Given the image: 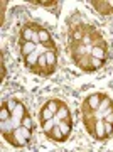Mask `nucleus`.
I'll use <instances>...</instances> for the list:
<instances>
[{"instance_id": "ddd939ff", "label": "nucleus", "mask_w": 113, "mask_h": 152, "mask_svg": "<svg viewBox=\"0 0 113 152\" xmlns=\"http://www.w3.org/2000/svg\"><path fill=\"white\" fill-rule=\"evenodd\" d=\"M46 59H47V68H56V53L54 51H46Z\"/></svg>"}, {"instance_id": "6e6552de", "label": "nucleus", "mask_w": 113, "mask_h": 152, "mask_svg": "<svg viewBox=\"0 0 113 152\" xmlns=\"http://www.w3.org/2000/svg\"><path fill=\"white\" fill-rule=\"evenodd\" d=\"M47 137H49V139H52V140H56V142H64L66 140V137L63 135V132H61V129H59V124L51 130V134H49Z\"/></svg>"}, {"instance_id": "393cba45", "label": "nucleus", "mask_w": 113, "mask_h": 152, "mask_svg": "<svg viewBox=\"0 0 113 152\" xmlns=\"http://www.w3.org/2000/svg\"><path fill=\"white\" fill-rule=\"evenodd\" d=\"M32 42L34 44H41V41H39V34L34 32V37H32Z\"/></svg>"}, {"instance_id": "f03ea898", "label": "nucleus", "mask_w": 113, "mask_h": 152, "mask_svg": "<svg viewBox=\"0 0 113 152\" xmlns=\"http://www.w3.org/2000/svg\"><path fill=\"white\" fill-rule=\"evenodd\" d=\"M95 139H96V140H106V139H108L103 120H98L96 125H95Z\"/></svg>"}, {"instance_id": "4468645a", "label": "nucleus", "mask_w": 113, "mask_h": 152, "mask_svg": "<svg viewBox=\"0 0 113 152\" xmlns=\"http://www.w3.org/2000/svg\"><path fill=\"white\" fill-rule=\"evenodd\" d=\"M47 105H49V108L54 112V115H58V112L61 110V107H63V102H59V100H49L47 102Z\"/></svg>"}, {"instance_id": "dca6fc26", "label": "nucleus", "mask_w": 113, "mask_h": 152, "mask_svg": "<svg viewBox=\"0 0 113 152\" xmlns=\"http://www.w3.org/2000/svg\"><path fill=\"white\" fill-rule=\"evenodd\" d=\"M37 34H39V41H41V44H47L49 41H51V36H49V32L46 31V29H39L37 31Z\"/></svg>"}, {"instance_id": "39448f33", "label": "nucleus", "mask_w": 113, "mask_h": 152, "mask_svg": "<svg viewBox=\"0 0 113 152\" xmlns=\"http://www.w3.org/2000/svg\"><path fill=\"white\" fill-rule=\"evenodd\" d=\"M36 46H37V44H34V42H24V41H20L22 58H27V56H31L32 53H36Z\"/></svg>"}, {"instance_id": "423d86ee", "label": "nucleus", "mask_w": 113, "mask_h": 152, "mask_svg": "<svg viewBox=\"0 0 113 152\" xmlns=\"http://www.w3.org/2000/svg\"><path fill=\"white\" fill-rule=\"evenodd\" d=\"M91 56L105 61L106 59V48H105V46H93L91 48Z\"/></svg>"}, {"instance_id": "f257e3e1", "label": "nucleus", "mask_w": 113, "mask_h": 152, "mask_svg": "<svg viewBox=\"0 0 113 152\" xmlns=\"http://www.w3.org/2000/svg\"><path fill=\"white\" fill-rule=\"evenodd\" d=\"M101 98H103L101 93H95V95H90V96L85 100V103H86L88 107L93 110V112H98V108H100V103H101Z\"/></svg>"}, {"instance_id": "a211bd4d", "label": "nucleus", "mask_w": 113, "mask_h": 152, "mask_svg": "<svg viewBox=\"0 0 113 152\" xmlns=\"http://www.w3.org/2000/svg\"><path fill=\"white\" fill-rule=\"evenodd\" d=\"M20 125L22 127H26V129H29V130H32L34 129V122H32V118H31V115L27 113L26 117L20 120Z\"/></svg>"}, {"instance_id": "2eb2a0df", "label": "nucleus", "mask_w": 113, "mask_h": 152, "mask_svg": "<svg viewBox=\"0 0 113 152\" xmlns=\"http://www.w3.org/2000/svg\"><path fill=\"white\" fill-rule=\"evenodd\" d=\"M68 117H71V115H69V110H68V107H66V105H63V107H61V110L58 112V115H56V120L63 122V120H66Z\"/></svg>"}, {"instance_id": "9b49d317", "label": "nucleus", "mask_w": 113, "mask_h": 152, "mask_svg": "<svg viewBox=\"0 0 113 152\" xmlns=\"http://www.w3.org/2000/svg\"><path fill=\"white\" fill-rule=\"evenodd\" d=\"M34 32L36 31H32L31 27H26V29H22V32H20V41H24V42H32V37H34Z\"/></svg>"}, {"instance_id": "a878e982", "label": "nucleus", "mask_w": 113, "mask_h": 152, "mask_svg": "<svg viewBox=\"0 0 113 152\" xmlns=\"http://www.w3.org/2000/svg\"><path fill=\"white\" fill-rule=\"evenodd\" d=\"M7 75V69H5V64H4V61H2V78H5Z\"/></svg>"}, {"instance_id": "bb28decb", "label": "nucleus", "mask_w": 113, "mask_h": 152, "mask_svg": "<svg viewBox=\"0 0 113 152\" xmlns=\"http://www.w3.org/2000/svg\"><path fill=\"white\" fill-rule=\"evenodd\" d=\"M108 7H110V10L113 12V0H108Z\"/></svg>"}, {"instance_id": "20e7f679", "label": "nucleus", "mask_w": 113, "mask_h": 152, "mask_svg": "<svg viewBox=\"0 0 113 152\" xmlns=\"http://www.w3.org/2000/svg\"><path fill=\"white\" fill-rule=\"evenodd\" d=\"M91 5L96 9L100 14H103V15H108V14H112V10H110V7H108V2H105V0H91Z\"/></svg>"}, {"instance_id": "1a4fd4ad", "label": "nucleus", "mask_w": 113, "mask_h": 152, "mask_svg": "<svg viewBox=\"0 0 113 152\" xmlns=\"http://www.w3.org/2000/svg\"><path fill=\"white\" fill-rule=\"evenodd\" d=\"M113 107V102H112V98L110 96H106V95H103V98H101V103H100V108H98V113L101 115L103 112H106L108 108H112Z\"/></svg>"}, {"instance_id": "5701e85b", "label": "nucleus", "mask_w": 113, "mask_h": 152, "mask_svg": "<svg viewBox=\"0 0 113 152\" xmlns=\"http://www.w3.org/2000/svg\"><path fill=\"white\" fill-rule=\"evenodd\" d=\"M103 124H105V130H106V135H112L113 134V124H108L103 120Z\"/></svg>"}, {"instance_id": "f8f14e48", "label": "nucleus", "mask_w": 113, "mask_h": 152, "mask_svg": "<svg viewBox=\"0 0 113 152\" xmlns=\"http://www.w3.org/2000/svg\"><path fill=\"white\" fill-rule=\"evenodd\" d=\"M12 118V112L9 110V107H7L5 103L2 105V110H0V120L2 122H7V120Z\"/></svg>"}, {"instance_id": "4be33fe9", "label": "nucleus", "mask_w": 113, "mask_h": 152, "mask_svg": "<svg viewBox=\"0 0 113 152\" xmlns=\"http://www.w3.org/2000/svg\"><path fill=\"white\" fill-rule=\"evenodd\" d=\"M103 63H105V61H101V59H98V58H93V56H91V64H93V68H95V69L101 68Z\"/></svg>"}, {"instance_id": "412c9836", "label": "nucleus", "mask_w": 113, "mask_h": 152, "mask_svg": "<svg viewBox=\"0 0 113 152\" xmlns=\"http://www.w3.org/2000/svg\"><path fill=\"white\" fill-rule=\"evenodd\" d=\"M7 107H9V110H10V112H14V110L17 108V105H19V102H17V100H14V98H10V100H9V102H7Z\"/></svg>"}, {"instance_id": "aec40b11", "label": "nucleus", "mask_w": 113, "mask_h": 152, "mask_svg": "<svg viewBox=\"0 0 113 152\" xmlns=\"http://www.w3.org/2000/svg\"><path fill=\"white\" fill-rule=\"evenodd\" d=\"M37 66H41V68H47V59H46V54H39Z\"/></svg>"}, {"instance_id": "f3484780", "label": "nucleus", "mask_w": 113, "mask_h": 152, "mask_svg": "<svg viewBox=\"0 0 113 152\" xmlns=\"http://www.w3.org/2000/svg\"><path fill=\"white\" fill-rule=\"evenodd\" d=\"M54 120H56V118L47 120V122H42V130H44V134H46V135H49V134H51V130H52L54 127H56Z\"/></svg>"}, {"instance_id": "7ed1b4c3", "label": "nucleus", "mask_w": 113, "mask_h": 152, "mask_svg": "<svg viewBox=\"0 0 113 152\" xmlns=\"http://www.w3.org/2000/svg\"><path fill=\"white\" fill-rule=\"evenodd\" d=\"M76 64L79 66L83 71H86V73H91V71H95V68H93L91 64V54H86V56H83Z\"/></svg>"}, {"instance_id": "b1692460", "label": "nucleus", "mask_w": 113, "mask_h": 152, "mask_svg": "<svg viewBox=\"0 0 113 152\" xmlns=\"http://www.w3.org/2000/svg\"><path fill=\"white\" fill-rule=\"evenodd\" d=\"M105 122H108V124H113V113H110V115H106V117H105Z\"/></svg>"}, {"instance_id": "0eeeda50", "label": "nucleus", "mask_w": 113, "mask_h": 152, "mask_svg": "<svg viewBox=\"0 0 113 152\" xmlns=\"http://www.w3.org/2000/svg\"><path fill=\"white\" fill-rule=\"evenodd\" d=\"M52 118H56V115H54L52 110L49 108V105L46 103L41 108V122H47V120H52Z\"/></svg>"}, {"instance_id": "9d476101", "label": "nucleus", "mask_w": 113, "mask_h": 152, "mask_svg": "<svg viewBox=\"0 0 113 152\" xmlns=\"http://www.w3.org/2000/svg\"><path fill=\"white\" fill-rule=\"evenodd\" d=\"M37 61H39V54H37V53H32L31 56L24 58V63H26V66H27V68H31V69L37 66Z\"/></svg>"}, {"instance_id": "6ab92c4d", "label": "nucleus", "mask_w": 113, "mask_h": 152, "mask_svg": "<svg viewBox=\"0 0 113 152\" xmlns=\"http://www.w3.org/2000/svg\"><path fill=\"white\" fill-rule=\"evenodd\" d=\"M59 129H61V132H63V135L68 139V137L71 135V130H73V125H68V124H64V122H59Z\"/></svg>"}]
</instances>
